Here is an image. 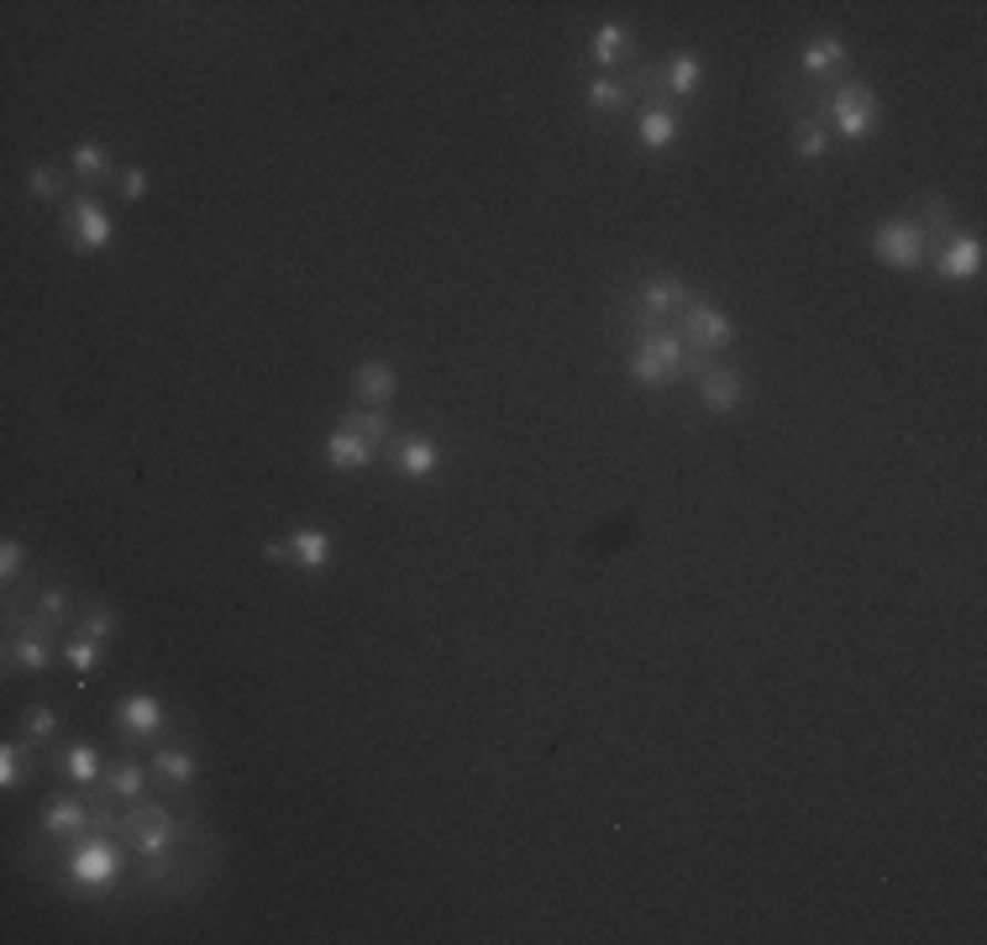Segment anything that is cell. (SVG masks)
Instances as JSON below:
<instances>
[{
	"label": "cell",
	"instance_id": "6da1fadb",
	"mask_svg": "<svg viewBox=\"0 0 987 945\" xmlns=\"http://www.w3.org/2000/svg\"><path fill=\"white\" fill-rule=\"evenodd\" d=\"M883 116V105H877V90L862 80H846L830 90V111H825V126H835V137L846 142H862L872 126Z\"/></svg>",
	"mask_w": 987,
	"mask_h": 945
},
{
	"label": "cell",
	"instance_id": "7a4b0ae2",
	"mask_svg": "<svg viewBox=\"0 0 987 945\" xmlns=\"http://www.w3.org/2000/svg\"><path fill=\"white\" fill-rule=\"evenodd\" d=\"M63 872L80 887H105L122 877V851H116V835H80L69 841V856H63Z\"/></svg>",
	"mask_w": 987,
	"mask_h": 945
},
{
	"label": "cell",
	"instance_id": "3957f363",
	"mask_svg": "<svg viewBox=\"0 0 987 945\" xmlns=\"http://www.w3.org/2000/svg\"><path fill=\"white\" fill-rule=\"evenodd\" d=\"M116 835H122L137 856H163V851H174V841H179V820L163 804H137L116 820Z\"/></svg>",
	"mask_w": 987,
	"mask_h": 945
},
{
	"label": "cell",
	"instance_id": "277c9868",
	"mask_svg": "<svg viewBox=\"0 0 987 945\" xmlns=\"http://www.w3.org/2000/svg\"><path fill=\"white\" fill-rule=\"evenodd\" d=\"M688 368V347L678 331H657V337H641L636 352H630V373L641 383H672Z\"/></svg>",
	"mask_w": 987,
	"mask_h": 945
},
{
	"label": "cell",
	"instance_id": "5b68a950",
	"mask_svg": "<svg viewBox=\"0 0 987 945\" xmlns=\"http://www.w3.org/2000/svg\"><path fill=\"white\" fill-rule=\"evenodd\" d=\"M678 337H683L688 352H720V347H730V337H736V326H730V316L720 310V305H709V300H693L688 295V305L678 310Z\"/></svg>",
	"mask_w": 987,
	"mask_h": 945
},
{
	"label": "cell",
	"instance_id": "8992f818",
	"mask_svg": "<svg viewBox=\"0 0 987 945\" xmlns=\"http://www.w3.org/2000/svg\"><path fill=\"white\" fill-rule=\"evenodd\" d=\"M63 237L74 242V247H84V253H101L105 242L116 237V226H111V216H105L101 201L69 195V201H63Z\"/></svg>",
	"mask_w": 987,
	"mask_h": 945
},
{
	"label": "cell",
	"instance_id": "52a82bcc",
	"mask_svg": "<svg viewBox=\"0 0 987 945\" xmlns=\"http://www.w3.org/2000/svg\"><path fill=\"white\" fill-rule=\"evenodd\" d=\"M872 253L887 268H919L925 263V237H919L914 222H883L872 232Z\"/></svg>",
	"mask_w": 987,
	"mask_h": 945
},
{
	"label": "cell",
	"instance_id": "ba28073f",
	"mask_svg": "<svg viewBox=\"0 0 987 945\" xmlns=\"http://www.w3.org/2000/svg\"><path fill=\"white\" fill-rule=\"evenodd\" d=\"M116 725H122L126 746L153 741L163 725H168V709H163V699H153V694H132V699H122V709H116Z\"/></svg>",
	"mask_w": 987,
	"mask_h": 945
},
{
	"label": "cell",
	"instance_id": "9c48e42d",
	"mask_svg": "<svg viewBox=\"0 0 987 945\" xmlns=\"http://www.w3.org/2000/svg\"><path fill=\"white\" fill-rule=\"evenodd\" d=\"M746 394H751V389H746V379L736 373V368H705V373H699V404L714 410V415L741 410Z\"/></svg>",
	"mask_w": 987,
	"mask_h": 945
},
{
	"label": "cell",
	"instance_id": "30bf717a",
	"mask_svg": "<svg viewBox=\"0 0 987 945\" xmlns=\"http://www.w3.org/2000/svg\"><path fill=\"white\" fill-rule=\"evenodd\" d=\"M977 268H983V242H977V237H962V232H956L950 242L935 247V274H940L946 284L977 279Z\"/></svg>",
	"mask_w": 987,
	"mask_h": 945
},
{
	"label": "cell",
	"instance_id": "8fae6325",
	"mask_svg": "<svg viewBox=\"0 0 987 945\" xmlns=\"http://www.w3.org/2000/svg\"><path fill=\"white\" fill-rule=\"evenodd\" d=\"M42 830L59 835V841H80V835H90V804H84V799H69V793L48 799V804H42Z\"/></svg>",
	"mask_w": 987,
	"mask_h": 945
},
{
	"label": "cell",
	"instance_id": "7c38bea8",
	"mask_svg": "<svg viewBox=\"0 0 987 945\" xmlns=\"http://www.w3.org/2000/svg\"><path fill=\"white\" fill-rule=\"evenodd\" d=\"M352 389H358V404H373V410H383V404L394 400V389H400V373L389 368V362L379 358H368L352 368Z\"/></svg>",
	"mask_w": 987,
	"mask_h": 945
},
{
	"label": "cell",
	"instance_id": "4fadbf2b",
	"mask_svg": "<svg viewBox=\"0 0 987 945\" xmlns=\"http://www.w3.org/2000/svg\"><path fill=\"white\" fill-rule=\"evenodd\" d=\"M59 778L63 783H74V788H101V751L95 746H84V741H74V746H59Z\"/></svg>",
	"mask_w": 987,
	"mask_h": 945
},
{
	"label": "cell",
	"instance_id": "5bb4252c",
	"mask_svg": "<svg viewBox=\"0 0 987 945\" xmlns=\"http://www.w3.org/2000/svg\"><path fill=\"white\" fill-rule=\"evenodd\" d=\"M799 63H804V74H814V80H825V74H841L851 63L846 53V42L841 38H830V32H820V38H809L804 42V53H799Z\"/></svg>",
	"mask_w": 987,
	"mask_h": 945
},
{
	"label": "cell",
	"instance_id": "9a60e30c",
	"mask_svg": "<svg viewBox=\"0 0 987 945\" xmlns=\"http://www.w3.org/2000/svg\"><path fill=\"white\" fill-rule=\"evenodd\" d=\"M636 305L641 310H651V316H672V310H683L688 305V284L683 279H672V274H657V279H646L641 284V295H636Z\"/></svg>",
	"mask_w": 987,
	"mask_h": 945
},
{
	"label": "cell",
	"instance_id": "2e32d148",
	"mask_svg": "<svg viewBox=\"0 0 987 945\" xmlns=\"http://www.w3.org/2000/svg\"><path fill=\"white\" fill-rule=\"evenodd\" d=\"M142 783H147V767H142L137 757H116V762H111V772L101 778L105 799H122V804H137V799H142Z\"/></svg>",
	"mask_w": 987,
	"mask_h": 945
},
{
	"label": "cell",
	"instance_id": "e0dca14e",
	"mask_svg": "<svg viewBox=\"0 0 987 945\" xmlns=\"http://www.w3.org/2000/svg\"><path fill=\"white\" fill-rule=\"evenodd\" d=\"M584 101L594 105L599 116H620V111L636 101V95H630V84H625L620 74H594V80L584 84Z\"/></svg>",
	"mask_w": 987,
	"mask_h": 945
},
{
	"label": "cell",
	"instance_id": "ac0fdd59",
	"mask_svg": "<svg viewBox=\"0 0 987 945\" xmlns=\"http://www.w3.org/2000/svg\"><path fill=\"white\" fill-rule=\"evenodd\" d=\"M389 458L400 468L404 479H431L436 473V446L421 442V436H400V442L389 446Z\"/></svg>",
	"mask_w": 987,
	"mask_h": 945
},
{
	"label": "cell",
	"instance_id": "d6986e66",
	"mask_svg": "<svg viewBox=\"0 0 987 945\" xmlns=\"http://www.w3.org/2000/svg\"><path fill=\"white\" fill-rule=\"evenodd\" d=\"M373 458H379L373 442H363L358 431H331V436H326V463L331 468H368Z\"/></svg>",
	"mask_w": 987,
	"mask_h": 945
},
{
	"label": "cell",
	"instance_id": "ffe728a7",
	"mask_svg": "<svg viewBox=\"0 0 987 945\" xmlns=\"http://www.w3.org/2000/svg\"><path fill=\"white\" fill-rule=\"evenodd\" d=\"M630 48H636L630 27H625V21H605V27L594 32V48H588V59L599 63V69H615V63H620Z\"/></svg>",
	"mask_w": 987,
	"mask_h": 945
},
{
	"label": "cell",
	"instance_id": "44dd1931",
	"mask_svg": "<svg viewBox=\"0 0 987 945\" xmlns=\"http://www.w3.org/2000/svg\"><path fill=\"white\" fill-rule=\"evenodd\" d=\"M636 137H641V147H651V153H667V147L678 142V116H672L667 105H646Z\"/></svg>",
	"mask_w": 987,
	"mask_h": 945
},
{
	"label": "cell",
	"instance_id": "7402d4cb",
	"mask_svg": "<svg viewBox=\"0 0 987 945\" xmlns=\"http://www.w3.org/2000/svg\"><path fill=\"white\" fill-rule=\"evenodd\" d=\"M919 216H925V226H919L925 247H929V242L940 247V242L956 237V210H950L946 195H925V201H919Z\"/></svg>",
	"mask_w": 987,
	"mask_h": 945
},
{
	"label": "cell",
	"instance_id": "603a6c76",
	"mask_svg": "<svg viewBox=\"0 0 987 945\" xmlns=\"http://www.w3.org/2000/svg\"><path fill=\"white\" fill-rule=\"evenodd\" d=\"M289 563L310 567V573L331 567V536H326V531H295V536H289Z\"/></svg>",
	"mask_w": 987,
	"mask_h": 945
},
{
	"label": "cell",
	"instance_id": "cb8c5ba5",
	"mask_svg": "<svg viewBox=\"0 0 987 945\" xmlns=\"http://www.w3.org/2000/svg\"><path fill=\"white\" fill-rule=\"evenodd\" d=\"M153 772H158V783L168 788H189L195 783V757L189 751H179V746H158V757H153Z\"/></svg>",
	"mask_w": 987,
	"mask_h": 945
},
{
	"label": "cell",
	"instance_id": "d4e9b609",
	"mask_svg": "<svg viewBox=\"0 0 987 945\" xmlns=\"http://www.w3.org/2000/svg\"><path fill=\"white\" fill-rule=\"evenodd\" d=\"M342 431H358V436H363V442H389V431H394V425H389V415H383V410H373V404H358V410H347L342 415Z\"/></svg>",
	"mask_w": 987,
	"mask_h": 945
},
{
	"label": "cell",
	"instance_id": "484cf974",
	"mask_svg": "<svg viewBox=\"0 0 987 945\" xmlns=\"http://www.w3.org/2000/svg\"><path fill=\"white\" fill-rule=\"evenodd\" d=\"M69 168H74L84 184H101L105 174H111V153H105L101 142H80V147L69 153Z\"/></svg>",
	"mask_w": 987,
	"mask_h": 945
},
{
	"label": "cell",
	"instance_id": "4316f807",
	"mask_svg": "<svg viewBox=\"0 0 987 945\" xmlns=\"http://www.w3.org/2000/svg\"><path fill=\"white\" fill-rule=\"evenodd\" d=\"M699 80H705V63L693 59V53H672V63H667V95H693L699 90Z\"/></svg>",
	"mask_w": 987,
	"mask_h": 945
},
{
	"label": "cell",
	"instance_id": "83f0119b",
	"mask_svg": "<svg viewBox=\"0 0 987 945\" xmlns=\"http://www.w3.org/2000/svg\"><path fill=\"white\" fill-rule=\"evenodd\" d=\"M793 153H804V158H825V153H830V126H825V121H809V116L793 121Z\"/></svg>",
	"mask_w": 987,
	"mask_h": 945
},
{
	"label": "cell",
	"instance_id": "f1b7e54d",
	"mask_svg": "<svg viewBox=\"0 0 987 945\" xmlns=\"http://www.w3.org/2000/svg\"><path fill=\"white\" fill-rule=\"evenodd\" d=\"M59 736V715L48 705H27L21 709V741H32V746H42V741H53Z\"/></svg>",
	"mask_w": 987,
	"mask_h": 945
},
{
	"label": "cell",
	"instance_id": "f546056e",
	"mask_svg": "<svg viewBox=\"0 0 987 945\" xmlns=\"http://www.w3.org/2000/svg\"><path fill=\"white\" fill-rule=\"evenodd\" d=\"M625 84H630V95H646V101L662 105V95H667V69H657V63H641V69H630V74H625Z\"/></svg>",
	"mask_w": 987,
	"mask_h": 945
},
{
	"label": "cell",
	"instance_id": "4dcf8cb0",
	"mask_svg": "<svg viewBox=\"0 0 987 945\" xmlns=\"http://www.w3.org/2000/svg\"><path fill=\"white\" fill-rule=\"evenodd\" d=\"M27 757H32V741L21 746V741H6V751H0V788L11 793V788L27 778Z\"/></svg>",
	"mask_w": 987,
	"mask_h": 945
},
{
	"label": "cell",
	"instance_id": "1f68e13d",
	"mask_svg": "<svg viewBox=\"0 0 987 945\" xmlns=\"http://www.w3.org/2000/svg\"><path fill=\"white\" fill-rule=\"evenodd\" d=\"M116 630V615L105 609V604H84V615H80V625H74V636H90V641H105Z\"/></svg>",
	"mask_w": 987,
	"mask_h": 945
},
{
	"label": "cell",
	"instance_id": "d6a6232c",
	"mask_svg": "<svg viewBox=\"0 0 987 945\" xmlns=\"http://www.w3.org/2000/svg\"><path fill=\"white\" fill-rule=\"evenodd\" d=\"M63 662L74 667V672H95V662H101V641H90V636H69V641H63Z\"/></svg>",
	"mask_w": 987,
	"mask_h": 945
},
{
	"label": "cell",
	"instance_id": "836d02e7",
	"mask_svg": "<svg viewBox=\"0 0 987 945\" xmlns=\"http://www.w3.org/2000/svg\"><path fill=\"white\" fill-rule=\"evenodd\" d=\"M38 615H42L48 625H53V630H59V625L69 620V594H63L59 584H48V588L38 594Z\"/></svg>",
	"mask_w": 987,
	"mask_h": 945
},
{
	"label": "cell",
	"instance_id": "e575fe53",
	"mask_svg": "<svg viewBox=\"0 0 987 945\" xmlns=\"http://www.w3.org/2000/svg\"><path fill=\"white\" fill-rule=\"evenodd\" d=\"M27 189H32L38 201H63V179H59V168H48V163H38V168L27 174Z\"/></svg>",
	"mask_w": 987,
	"mask_h": 945
},
{
	"label": "cell",
	"instance_id": "d590c367",
	"mask_svg": "<svg viewBox=\"0 0 987 945\" xmlns=\"http://www.w3.org/2000/svg\"><path fill=\"white\" fill-rule=\"evenodd\" d=\"M21 563H27V546H21V542H0V578H6V584H17Z\"/></svg>",
	"mask_w": 987,
	"mask_h": 945
},
{
	"label": "cell",
	"instance_id": "8d00e7d4",
	"mask_svg": "<svg viewBox=\"0 0 987 945\" xmlns=\"http://www.w3.org/2000/svg\"><path fill=\"white\" fill-rule=\"evenodd\" d=\"M122 195L126 201H142V195H147V174H142V168H122Z\"/></svg>",
	"mask_w": 987,
	"mask_h": 945
}]
</instances>
